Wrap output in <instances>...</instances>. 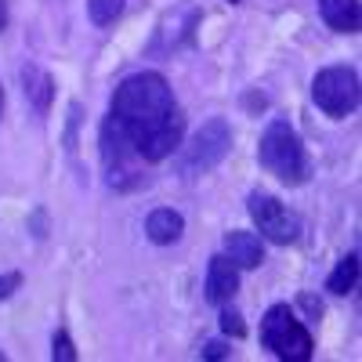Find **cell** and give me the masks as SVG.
<instances>
[{
  "mask_svg": "<svg viewBox=\"0 0 362 362\" xmlns=\"http://www.w3.org/2000/svg\"><path fill=\"white\" fill-rule=\"evenodd\" d=\"M109 116L134 141L145 163H163L185 138V116L177 112L174 87L156 69H141L119 80L109 102Z\"/></svg>",
  "mask_w": 362,
  "mask_h": 362,
  "instance_id": "1",
  "label": "cell"
},
{
  "mask_svg": "<svg viewBox=\"0 0 362 362\" xmlns=\"http://www.w3.org/2000/svg\"><path fill=\"white\" fill-rule=\"evenodd\" d=\"M257 163L272 177H279L283 185H290V189L305 185V181L312 177V156H308V148H305V141H300L297 127L290 124V119H283V116H276L264 127L261 145H257Z\"/></svg>",
  "mask_w": 362,
  "mask_h": 362,
  "instance_id": "2",
  "label": "cell"
},
{
  "mask_svg": "<svg viewBox=\"0 0 362 362\" xmlns=\"http://www.w3.org/2000/svg\"><path fill=\"white\" fill-rule=\"evenodd\" d=\"M98 145H102V167H105V185L112 192H138L148 185L145 174V160L138 156L134 141L119 131V124L112 116L102 119L98 131Z\"/></svg>",
  "mask_w": 362,
  "mask_h": 362,
  "instance_id": "3",
  "label": "cell"
},
{
  "mask_svg": "<svg viewBox=\"0 0 362 362\" xmlns=\"http://www.w3.org/2000/svg\"><path fill=\"white\" fill-rule=\"evenodd\" d=\"M232 124L225 116H210L206 124L177 145V174L181 177H203L210 170H218L225 156L232 153Z\"/></svg>",
  "mask_w": 362,
  "mask_h": 362,
  "instance_id": "4",
  "label": "cell"
},
{
  "mask_svg": "<svg viewBox=\"0 0 362 362\" xmlns=\"http://www.w3.org/2000/svg\"><path fill=\"white\" fill-rule=\"evenodd\" d=\"M261 344L283 362H308L312 351H315L308 326L297 319V312L286 300H276V305L261 315Z\"/></svg>",
  "mask_w": 362,
  "mask_h": 362,
  "instance_id": "5",
  "label": "cell"
},
{
  "mask_svg": "<svg viewBox=\"0 0 362 362\" xmlns=\"http://www.w3.org/2000/svg\"><path fill=\"white\" fill-rule=\"evenodd\" d=\"M312 102L319 105V112H326L329 119H348L358 112L362 102V83L358 73L351 66H326L315 73L312 80Z\"/></svg>",
  "mask_w": 362,
  "mask_h": 362,
  "instance_id": "6",
  "label": "cell"
},
{
  "mask_svg": "<svg viewBox=\"0 0 362 362\" xmlns=\"http://www.w3.org/2000/svg\"><path fill=\"white\" fill-rule=\"evenodd\" d=\"M247 214L254 221V228L261 232L264 243H276V247H290L300 239V218L293 210L272 192H250L247 196Z\"/></svg>",
  "mask_w": 362,
  "mask_h": 362,
  "instance_id": "7",
  "label": "cell"
},
{
  "mask_svg": "<svg viewBox=\"0 0 362 362\" xmlns=\"http://www.w3.org/2000/svg\"><path fill=\"white\" fill-rule=\"evenodd\" d=\"M235 293H239V264L228 254H214L206 264V300L221 308Z\"/></svg>",
  "mask_w": 362,
  "mask_h": 362,
  "instance_id": "8",
  "label": "cell"
},
{
  "mask_svg": "<svg viewBox=\"0 0 362 362\" xmlns=\"http://www.w3.org/2000/svg\"><path fill=\"white\" fill-rule=\"evenodd\" d=\"M18 76H22V95H25L29 109H33L37 116H47L51 102H54V76L47 69H40L37 62H25Z\"/></svg>",
  "mask_w": 362,
  "mask_h": 362,
  "instance_id": "9",
  "label": "cell"
},
{
  "mask_svg": "<svg viewBox=\"0 0 362 362\" xmlns=\"http://www.w3.org/2000/svg\"><path fill=\"white\" fill-rule=\"evenodd\" d=\"M225 254L239 268H261L264 264V239L257 232H247V228H232V232H225Z\"/></svg>",
  "mask_w": 362,
  "mask_h": 362,
  "instance_id": "10",
  "label": "cell"
},
{
  "mask_svg": "<svg viewBox=\"0 0 362 362\" xmlns=\"http://www.w3.org/2000/svg\"><path fill=\"white\" fill-rule=\"evenodd\" d=\"M145 235H148V243H156V247H174L177 239L185 235V218H181L174 206H156L153 214L145 218Z\"/></svg>",
  "mask_w": 362,
  "mask_h": 362,
  "instance_id": "11",
  "label": "cell"
},
{
  "mask_svg": "<svg viewBox=\"0 0 362 362\" xmlns=\"http://www.w3.org/2000/svg\"><path fill=\"white\" fill-rule=\"evenodd\" d=\"M319 18L334 33L355 37L362 25V8H358V0H319Z\"/></svg>",
  "mask_w": 362,
  "mask_h": 362,
  "instance_id": "12",
  "label": "cell"
},
{
  "mask_svg": "<svg viewBox=\"0 0 362 362\" xmlns=\"http://www.w3.org/2000/svg\"><path fill=\"white\" fill-rule=\"evenodd\" d=\"M355 286H358V254L351 250V254H344V257L337 261V268L326 276V290L334 293V297H348Z\"/></svg>",
  "mask_w": 362,
  "mask_h": 362,
  "instance_id": "13",
  "label": "cell"
},
{
  "mask_svg": "<svg viewBox=\"0 0 362 362\" xmlns=\"http://www.w3.org/2000/svg\"><path fill=\"white\" fill-rule=\"evenodd\" d=\"M124 4L127 0H87V18L98 29H109V25L119 22V15H124Z\"/></svg>",
  "mask_w": 362,
  "mask_h": 362,
  "instance_id": "14",
  "label": "cell"
},
{
  "mask_svg": "<svg viewBox=\"0 0 362 362\" xmlns=\"http://www.w3.org/2000/svg\"><path fill=\"white\" fill-rule=\"evenodd\" d=\"M51 358H54V362H76V344H73V337H69L66 326L54 329V337H51Z\"/></svg>",
  "mask_w": 362,
  "mask_h": 362,
  "instance_id": "15",
  "label": "cell"
},
{
  "mask_svg": "<svg viewBox=\"0 0 362 362\" xmlns=\"http://www.w3.org/2000/svg\"><path fill=\"white\" fill-rule=\"evenodd\" d=\"M221 334H228V337H243L247 334L243 315H239L235 308H228V305H221Z\"/></svg>",
  "mask_w": 362,
  "mask_h": 362,
  "instance_id": "16",
  "label": "cell"
},
{
  "mask_svg": "<svg viewBox=\"0 0 362 362\" xmlns=\"http://www.w3.org/2000/svg\"><path fill=\"white\" fill-rule=\"evenodd\" d=\"M297 308L305 312L312 322H319V319H322V300H319L315 293H308V290H300V293H297Z\"/></svg>",
  "mask_w": 362,
  "mask_h": 362,
  "instance_id": "17",
  "label": "cell"
},
{
  "mask_svg": "<svg viewBox=\"0 0 362 362\" xmlns=\"http://www.w3.org/2000/svg\"><path fill=\"white\" fill-rule=\"evenodd\" d=\"M29 232H33V239H47V210L44 206H37L29 214Z\"/></svg>",
  "mask_w": 362,
  "mask_h": 362,
  "instance_id": "18",
  "label": "cell"
},
{
  "mask_svg": "<svg viewBox=\"0 0 362 362\" xmlns=\"http://www.w3.org/2000/svg\"><path fill=\"white\" fill-rule=\"evenodd\" d=\"M199 355H203L206 362H218V358H228V355H232V348H228L225 341H206Z\"/></svg>",
  "mask_w": 362,
  "mask_h": 362,
  "instance_id": "19",
  "label": "cell"
},
{
  "mask_svg": "<svg viewBox=\"0 0 362 362\" xmlns=\"http://www.w3.org/2000/svg\"><path fill=\"white\" fill-rule=\"evenodd\" d=\"M18 286H22V272H4L0 276V300H8Z\"/></svg>",
  "mask_w": 362,
  "mask_h": 362,
  "instance_id": "20",
  "label": "cell"
},
{
  "mask_svg": "<svg viewBox=\"0 0 362 362\" xmlns=\"http://www.w3.org/2000/svg\"><path fill=\"white\" fill-rule=\"evenodd\" d=\"M76 124H80V102H73V105H69V134H66L69 148H76V145H73V141H76Z\"/></svg>",
  "mask_w": 362,
  "mask_h": 362,
  "instance_id": "21",
  "label": "cell"
},
{
  "mask_svg": "<svg viewBox=\"0 0 362 362\" xmlns=\"http://www.w3.org/2000/svg\"><path fill=\"white\" fill-rule=\"evenodd\" d=\"M8 22H11V11H8V0H0V33L8 29Z\"/></svg>",
  "mask_w": 362,
  "mask_h": 362,
  "instance_id": "22",
  "label": "cell"
},
{
  "mask_svg": "<svg viewBox=\"0 0 362 362\" xmlns=\"http://www.w3.org/2000/svg\"><path fill=\"white\" fill-rule=\"evenodd\" d=\"M0 116H4V87H0Z\"/></svg>",
  "mask_w": 362,
  "mask_h": 362,
  "instance_id": "23",
  "label": "cell"
},
{
  "mask_svg": "<svg viewBox=\"0 0 362 362\" xmlns=\"http://www.w3.org/2000/svg\"><path fill=\"white\" fill-rule=\"evenodd\" d=\"M228 4H243V0H228Z\"/></svg>",
  "mask_w": 362,
  "mask_h": 362,
  "instance_id": "24",
  "label": "cell"
},
{
  "mask_svg": "<svg viewBox=\"0 0 362 362\" xmlns=\"http://www.w3.org/2000/svg\"><path fill=\"white\" fill-rule=\"evenodd\" d=\"M4 358H8V355H4V351H0V362H4Z\"/></svg>",
  "mask_w": 362,
  "mask_h": 362,
  "instance_id": "25",
  "label": "cell"
}]
</instances>
